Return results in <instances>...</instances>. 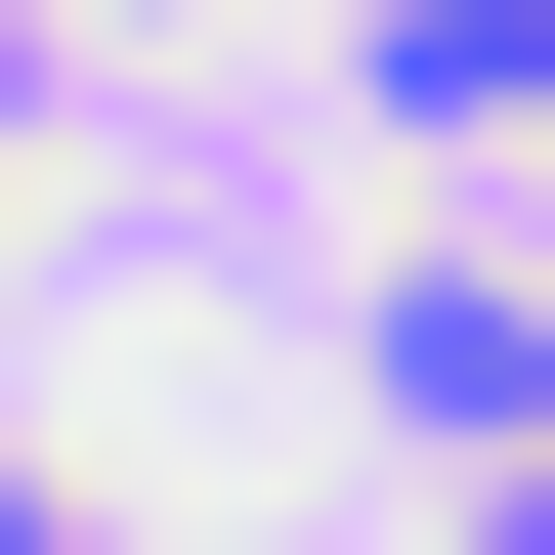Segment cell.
Returning a JSON list of instances; mask_svg holds the SVG:
<instances>
[{
	"instance_id": "6da1fadb",
	"label": "cell",
	"mask_w": 555,
	"mask_h": 555,
	"mask_svg": "<svg viewBox=\"0 0 555 555\" xmlns=\"http://www.w3.org/2000/svg\"><path fill=\"white\" fill-rule=\"evenodd\" d=\"M385 86H427V129H513V86H555V0H385Z\"/></svg>"
},
{
	"instance_id": "7a4b0ae2",
	"label": "cell",
	"mask_w": 555,
	"mask_h": 555,
	"mask_svg": "<svg viewBox=\"0 0 555 555\" xmlns=\"http://www.w3.org/2000/svg\"><path fill=\"white\" fill-rule=\"evenodd\" d=\"M0 555H86V513H43V470H0Z\"/></svg>"
}]
</instances>
